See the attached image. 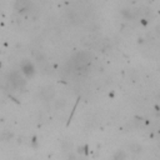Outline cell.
Here are the masks:
<instances>
[{"instance_id":"cell-1","label":"cell","mask_w":160,"mask_h":160,"mask_svg":"<svg viewBox=\"0 0 160 160\" xmlns=\"http://www.w3.org/2000/svg\"><path fill=\"white\" fill-rule=\"evenodd\" d=\"M10 81H11V84H12V86H14L15 89H22V88L25 86V80H24L19 74H16V72L11 74Z\"/></svg>"},{"instance_id":"cell-2","label":"cell","mask_w":160,"mask_h":160,"mask_svg":"<svg viewBox=\"0 0 160 160\" xmlns=\"http://www.w3.org/2000/svg\"><path fill=\"white\" fill-rule=\"evenodd\" d=\"M54 94H55V91H54V88H52V86H46V88H44V89L40 91V96H41L42 100H45V101L52 99V98H54Z\"/></svg>"},{"instance_id":"cell-3","label":"cell","mask_w":160,"mask_h":160,"mask_svg":"<svg viewBox=\"0 0 160 160\" xmlns=\"http://www.w3.org/2000/svg\"><path fill=\"white\" fill-rule=\"evenodd\" d=\"M29 1L28 0H18L16 4H15V9L16 10H25L29 8Z\"/></svg>"},{"instance_id":"cell-4","label":"cell","mask_w":160,"mask_h":160,"mask_svg":"<svg viewBox=\"0 0 160 160\" xmlns=\"http://www.w3.org/2000/svg\"><path fill=\"white\" fill-rule=\"evenodd\" d=\"M22 71H24L28 76H30V75L34 74V68H32V65H31L30 62H25V64H22Z\"/></svg>"},{"instance_id":"cell-5","label":"cell","mask_w":160,"mask_h":160,"mask_svg":"<svg viewBox=\"0 0 160 160\" xmlns=\"http://www.w3.org/2000/svg\"><path fill=\"white\" fill-rule=\"evenodd\" d=\"M112 160H126V152L124 150H118L114 156H112Z\"/></svg>"},{"instance_id":"cell-6","label":"cell","mask_w":160,"mask_h":160,"mask_svg":"<svg viewBox=\"0 0 160 160\" xmlns=\"http://www.w3.org/2000/svg\"><path fill=\"white\" fill-rule=\"evenodd\" d=\"M141 149H142L141 145H140V144H136V142H131V144L129 145V150H130L131 152H135V154L140 152Z\"/></svg>"},{"instance_id":"cell-7","label":"cell","mask_w":160,"mask_h":160,"mask_svg":"<svg viewBox=\"0 0 160 160\" xmlns=\"http://www.w3.org/2000/svg\"><path fill=\"white\" fill-rule=\"evenodd\" d=\"M65 105H66V101H65V99H58L56 101H55V108L56 109H64L65 108Z\"/></svg>"},{"instance_id":"cell-8","label":"cell","mask_w":160,"mask_h":160,"mask_svg":"<svg viewBox=\"0 0 160 160\" xmlns=\"http://www.w3.org/2000/svg\"><path fill=\"white\" fill-rule=\"evenodd\" d=\"M69 160H78V158H76V155L70 154V155H69Z\"/></svg>"}]
</instances>
